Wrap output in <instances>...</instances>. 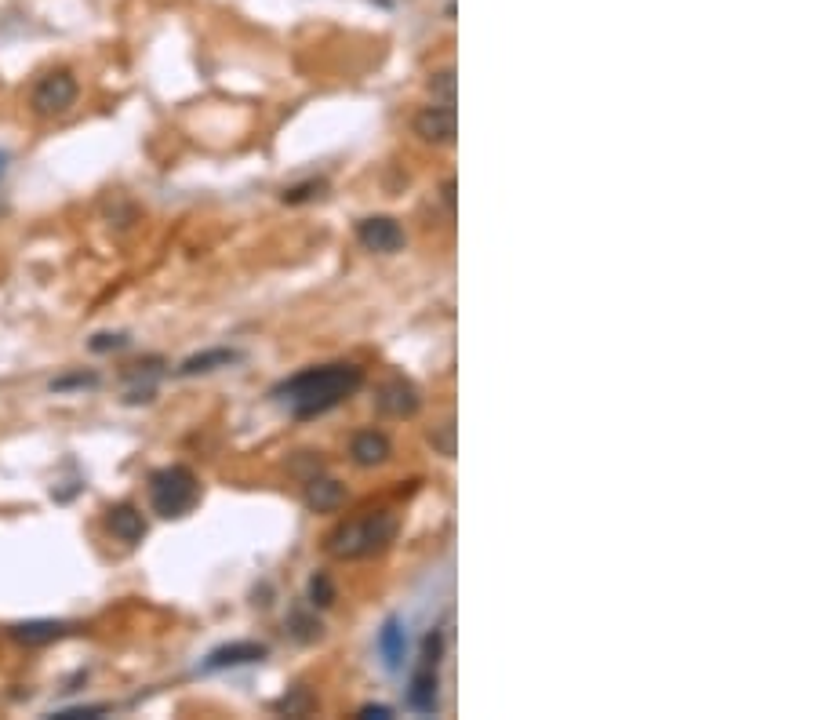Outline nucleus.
I'll use <instances>...</instances> for the list:
<instances>
[{"mask_svg":"<svg viewBox=\"0 0 818 720\" xmlns=\"http://www.w3.org/2000/svg\"><path fill=\"white\" fill-rule=\"evenodd\" d=\"M364 386V368L357 364H313V368L299 371L284 379L273 390V400H280L284 408L295 415V419H317V415H328L331 408H339L342 400H350L353 393Z\"/></svg>","mask_w":818,"mask_h":720,"instance_id":"1","label":"nucleus"},{"mask_svg":"<svg viewBox=\"0 0 818 720\" xmlns=\"http://www.w3.org/2000/svg\"><path fill=\"white\" fill-rule=\"evenodd\" d=\"M400 520L390 510H368L364 517H353L328 535V553L339 560H364L375 553L390 550V542L397 539Z\"/></svg>","mask_w":818,"mask_h":720,"instance_id":"2","label":"nucleus"},{"mask_svg":"<svg viewBox=\"0 0 818 720\" xmlns=\"http://www.w3.org/2000/svg\"><path fill=\"white\" fill-rule=\"evenodd\" d=\"M146 491H150L153 513L164 520L186 517L200 502V480L190 466H160L146 480Z\"/></svg>","mask_w":818,"mask_h":720,"instance_id":"3","label":"nucleus"},{"mask_svg":"<svg viewBox=\"0 0 818 720\" xmlns=\"http://www.w3.org/2000/svg\"><path fill=\"white\" fill-rule=\"evenodd\" d=\"M440 659H444V633L433 630L422 644V662L419 670L411 673L408 684V706L419 713H437L440 710Z\"/></svg>","mask_w":818,"mask_h":720,"instance_id":"4","label":"nucleus"},{"mask_svg":"<svg viewBox=\"0 0 818 720\" xmlns=\"http://www.w3.org/2000/svg\"><path fill=\"white\" fill-rule=\"evenodd\" d=\"M77 95H80V84L70 70H51L33 84V95H30V106L37 117H62L77 106Z\"/></svg>","mask_w":818,"mask_h":720,"instance_id":"5","label":"nucleus"},{"mask_svg":"<svg viewBox=\"0 0 818 720\" xmlns=\"http://www.w3.org/2000/svg\"><path fill=\"white\" fill-rule=\"evenodd\" d=\"M357 240L364 251H375V255H397L408 237H404V226L390 215H371V219L357 222Z\"/></svg>","mask_w":818,"mask_h":720,"instance_id":"6","label":"nucleus"},{"mask_svg":"<svg viewBox=\"0 0 818 720\" xmlns=\"http://www.w3.org/2000/svg\"><path fill=\"white\" fill-rule=\"evenodd\" d=\"M375 404H379V411H382V415H390V419H415L419 408H422V393L411 379L393 375L390 382H382V386H379Z\"/></svg>","mask_w":818,"mask_h":720,"instance_id":"7","label":"nucleus"},{"mask_svg":"<svg viewBox=\"0 0 818 720\" xmlns=\"http://www.w3.org/2000/svg\"><path fill=\"white\" fill-rule=\"evenodd\" d=\"M415 131L433 146H448L459 135V120H455V106L451 102H433L415 117Z\"/></svg>","mask_w":818,"mask_h":720,"instance_id":"8","label":"nucleus"},{"mask_svg":"<svg viewBox=\"0 0 818 720\" xmlns=\"http://www.w3.org/2000/svg\"><path fill=\"white\" fill-rule=\"evenodd\" d=\"M266 655H270V648H266V644H259V640H233V644H222V648L211 651L200 670H204V673L237 670V666H251V662H262Z\"/></svg>","mask_w":818,"mask_h":720,"instance_id":"9","label":"nucleus"},{"mask_svg":"<svg viewBox=\"0 0 818 720\" xmlns=\"http://www.w3.org/2000/svg\"><path fill=\"white\" fill-rule=\"evenodd\" d=\"M106 528H110L113 539L128 542V546L146 539V517H142V510H135L131 502H120V506L106 510Z\"/></svg>","mask_w":818,"mask_h":720,"instance_id":"10","label":"nucleus"},{"mask_svg":"<svg viewBox=\"0 0 818 720\" xmlns=\"http://www.w3.org/2000/svg\"><path fill=\"white\" fill-rule=\"evenodd\" d=\"M375 648H379L382 666L390 673H397L404 666V659H408V630L400 626V619H386V626L375 637Z\"/></svg>","mask_w":818,"mask_h":720,"instance_id":"11","label":"nucleus"},{"mask_svg":"<svg viewBox=\"0 0 818 720\" xmlns=\"http://www.w3.org/2000/svg\"><path fill=\"white\" fill-rule=\"evenodd\" d=\"M350 455L357 466H382V462L393 455V444L390 437L379 430H360L350 444Z\"/></svg>","mask_w":818,"mask_h":720,"instance_id":"12","label":"nucleus"},{"mask_svg":"<svg viewBox=\"0 0 818 720\" xmlns=\"http://www.w3.org/2000/svg\"><path fill=\"white\" fill-rule=\"evenodd\" d=\"M302 499H306V506H310L313 513H331V510H339V506H342V499H346V488H342L339 480L317 477V473H313V477L306 480V491H302Z\"/></svg>","mask_w":818,"mask_h":720,"instance_id":"13","label":"nucleus"},{"mask_svg":"<svg viewBox=\"0 0 818 720\" xmlns=\"http://www.w3.org/2000/svg\"><path fill=\"white\" fill-rule=\"evenodd\" d=\"M240 357H244V353H240V350H226V346H219V350H204V353H197V357L182 360L179 375H182V379H193V375H211V371L237 364Z\"/></svg>","mask_w":818,"mask_h":720,"instance_id":"14","label":"nucleus"},{"mask_svg":"<svg viewBox=\"0 0 818 720\" xmlns=\"http://www.w3.org/2000/svg\"><path fill=\"white\" fill-rule=\"evenodd\" d=\"M66 622H51V619H37V622H19V626H11V637L19 640V644H26V648H40V644H51V640L66 637Z\"/></svg>","mask_w":818,"mask_h":720,"instance_id":"15","label":"nucleus"},{"mask_svg":"<svg viewBox=\"0 0 818 720\" xmlns=\"http://www.w3.org/2000/svg\"><path fill=\"white\" fill-rule=\"evenodd\" d=\"M288 630H291V637H295V640H302V644H310V640H317L320 633H324V626H320L317 615H306L302 608H295V611L288 615Z\"/></svg>","mask_w":818,"mask_h":720,"instance_id":"16","label":"nucleus"},{"mask_svg":"<svg viewBox=\"0 0 818 720\" xmlns=\"http://www.w3.org/2000/svg\"><path fill=\"white\" fill-rule=\"evenodd\" d=\"M324 190H328V182H324V179H310V182H299V186H288V190L280 193V197H284V204H310V200L324 197Z\"/></svg>","mask_w":818,"mask_h":720,"instance_id":"17","label":"nucleus"},{"mask_svg":"<svg viewBox=\"0 0 818 720\" xmlns=\"http://www.w3.org/2000/svg\"><path fill=\"white\" fill-rule=\"evenodd\" d=\"M331 604H335V582L331 575L317 571L310 579V608H331Z\"/></svg>","mask_w":818,"mask_h":720,"instance_id":"18","label":"nucleus"},{"mask_svg":"<svg viewBox=\"0 0 818 720\" xmlns=\"http://www.w3.org/2000/svg\"><path fill=\"white\" fill-rule=\"evenodd\" d=\"M429 91H433V99L451 102V106H455V70L433 73V77H429Z\"/></svg>","mask_w":818,"mask_h":720,"instance_id":"19","label":"nucleus"},{"mask_svg":"<svg viewBox=\"0 0 818 720\" xmlns=\"http://www.w3.org/2000/svg\"><path fill=\"white\" fill-rule=\"evenodd\" d=\"M429 440H433V448H437L440 455H448V459H451V455H455V422H451V419L440 422L437 430L429 433Z\"/></svg>","mask_w":818,"mask_h":720,"instance_id":"20","label":"nucleus"},{"mask_svg":"<svg viewBox=\"0 0 818 720\" xmlns=\"http://www.w3.org/2000/svg\"><path fill=\"white\" fill-rule=\"evenodd\" d=\"M99 382V375H91V371H73V375H62V379L51 382V390L62 393V390H80V386H95Z\"/></svg>","mask_w":818,"mask_h":720,"instance_id":"21","label":"nucleus"},{"mask_svg":"<svg viewBox=\"0 0 818 720\" xmlns=\"http://www.w3.org/2000/svg\"><path fill=\"white\" fill-rule=\"evenodd\" d=\"M124 346H128V335H95V339H91V350L95 353L124 350Z\"/></svg>","mask_w":818,"mask_h":720,"instance_id":"22","label":"nucleus"},{"mask_svg":"<svg viewBox=\"0 0 818 720\" xmlns=\"http://www.w3.org/2000/svg\"><path fill=\"white\" fill-rule=\"evenodd\" d=\"M277 710L280 713H291V717H299V713L310 710V695H306V691H299L295 699H288V695H284V699L277 702Z\"/></svg>","mask_w":818,"mask_h":720,"instance_id":"23","label":"nucleus"},{"mask_svg":"<svg viewBox=\"0 0 818 720\" xmlns=\"http://www.w3.org/2000/svg\"><path fill=\"white\" fill-rule=\"evenodd\" d=\"M106 713V706H73V710H59V713H51V717H59V720H73V717H102Z\"/></svg>","mask_w":818,"mask_h":720,"instance_id":"24","label":"nucleus"},{"mask_svg":"<svg viewBox=\"0 0 818 720\" xmlns=\"http://www.w3.org/2000/svg\"><path fill=\"white\" fill-rule=\"evenodd\" d=\"M360 717H393V710H390V706H364Z\"/></svg>","mask_w":818,"mask_h":720,"instance_id":"25","label":"nucleus"},{"mask_svg":"<svg viewBox=\"0 0 818 720\" xmlns=\"http://www.w3.org/2000/svg\"><path fill=\"white\" fill-rule=\"evenodd\" d=\"M444 200H448V208H455V182H444Z\"/></svg>","mask_w":818,"mask_h":720,"instance_id":"26","label":"nucleus"},{"mask_svg":"<svg viewBox=\"0 0 818 720\" xmlns=\"http://www.w3.org/2000/svg\"><path fill=\"white\" fill-rule=\"evenodd\" d=\"M4 171H8V153L0 150V179H4Z\"/></svg>","mask_w":818,"mask_h":720,"instance_id":"27","label":"nucleus"}]
</instances>
